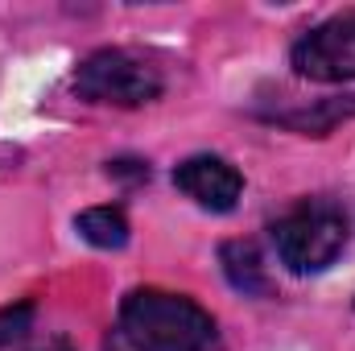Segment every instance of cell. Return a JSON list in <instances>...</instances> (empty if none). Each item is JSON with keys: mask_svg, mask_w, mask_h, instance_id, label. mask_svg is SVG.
Returning a JSON list of instances; mask_svg holds the SVG:
<instances>
[{"mask_svg": "<svg viewBox=\"0 0 355 351\" xmlns=\"http://www.w3.org/2000/svg\"><path fill=\"white\" fill-rule=\"evenodd\" d=\"M289 67L310 83H355V12L327 17L306 29L289 50Z\"/></svg>", "mask_w": 355, "mask_h": 351, "instance_id": "cell-4", "label": "cell"}, {"mask_svg": "<svg viewBox=\"0 0 355 351\" xmlns=\"http://www.w3.org/2000/svg\"><path fill=\"white\" fill-rule=\"evenodd\" d=\"M116 335L128 351H207L215 343V314L190 293L137 285L120 298Z\"/></svg>", "mask_w": 355, "mask_h": 351, "instance_id": "cell-1", "label": "cell"}, {"mask_svg": "<svg viewBox=\"0 0 355 351\" xmlns=\"http://www.w3.org/2000/svg\"><path fill=\"white\" fill-rule=\"evenodd\" d=\"M75 232H79V240H87L99 252H120L132 240V223H128L124 207H116V203H99V207L79 211L75 215Z\"/></svg>", "mask_w": 355, "mask_h": 351, "instance_id": "cell-8", "label": "cell"}, {"mask_svg": "<svg viewBox=\"0 0 355 351\" xmlns=\"http://www.w3.org/2000/svg\"><path fill=\"white\" fill-rule=\"evenodd\" d=\"M352 116H355V95H327V99H314V103H302V108L272 112L265 120L277 124V128L297 132V137H327Z\"/></svg>", "mask_w": 355, "mask_h": 351, "instance_id": "cell-6", "label": "cell"}, {"mask_svg": "<svg viewBox=\"0 0 355 351\" xmlns=\"http://www.w3.org/2000/svg\"><path fill=\"white\" fill-rule=\"evenodd\" d=\"M33 351H75L67 339H50V343H42V348H33Z\"/></svg>", "mask_w": 355, "mask_h": 351, "instance_id": "cell-11", "label": "cell"}, {"mask_svg": "<svg viewBox=\"0 0 355 351\" xmlns=\"http://www.w3.org/2000/svg\"><path fill=\"white\" fill-rule=\"evenodd\" d=\"M272 252L293 277H314L327 273L331 264L343 257L352 232H347V211L331 198H306L289 207L281 219L268 228Z\"/></svg>", "mask_w": 355, "mask_h": 351, "instance_id": "cell-2", "label": "cell"}, {"mask_svg": "<svg viewBox=\"0 0 355 351\" xmlns=\"http://www.w3.org/2000/svg\"><path fill=\"white\" fill-rule=\"evenodd\" d=\"M107 178H132V182H149V162H141V157H116V162H107Z\"/></svg>", "mask_w": 355, "mask_h": 351, "instance_id": "cell-10", "label": "cell"}, {"mask_svg": "<svg viewBox=\"0 0 355 351\" xmlns=\"http://www.w3.org/2000/svg\"><path fill=\"white\" fill-rule=\"evenodd\" d=\"M33 318H37V306L29 298L0 306V348H12L17 339H25L33 331Z\"/></svg>", "mask_w": 355, "mask_h": 351, "instance_id": "cell-9", "label": "cell"}, {"mask_svg": "<svg viewBox=\"0 0 355 351\" xmlns=\"http://www.w3.org/2000/svg\"><path fill=\"white\" fill-rule=\"evenodd\" d=\"M219 268L227 285L244 298H272V277L265 268V257L252 240H223L219 244Z\"/></svg>", "mask_w": 355, "mask_h": 351, "instance_id": "cell-7", "label": "cell"}, {"mask_svg": "<svg viewBox=\"0 0 355 351\" xmlns=\"http://www.w3.org/2000/svg\"><path fill=\"white\" fill-rule=\"evenodd\" d=\"M71 91L83 103H99V108H145V103L162 99L166 75L153 58H145L137 50L103 46V50H91L75 67Z\"/></svg>", "mask_w": 355, "mask_h": 351, "instance_id": "cell-3", "label": "cell"}, {"mask_svg": "<svg viewBox=\"0 0 355 351\" xmlns=\"http://www.w3.org/2000/svg\"><path fill=\"white\" fill-rule=\"evenodd\" d=\"M174 186L198 211L227 215L244 198V174L219 153H190L174 166Z\"/></svg>", "mask_w": 355, "mask_h": 351, "instance_id": "cell-5", "label": "cell"}]
</instances>
